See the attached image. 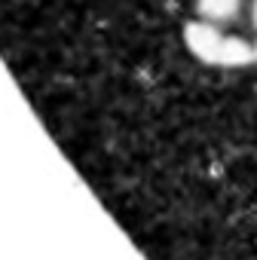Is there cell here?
Segmentation results:
<instances>
[{"label":"cell","instance_id":"6da1fadb","mask_svg":"<svg viewBox=\"0 0 257 260\" xmlns=\"http://www.w3.org/2000/svg\"><path fill=\"white\" fill-rule=\"evenodd\" d=\"M184 43L187 49L202 58L205 64H217L220 58V46H223V34L217 31L214 22H205V19H193L184 25Z\"/></svg>","mask_w":257,"mask_h":260},{"label":"cell","instance_id":"7a4b0ae2","mask_svg":"<svg viewBox=\"0 0 257 260\" xmlns=\"http://www.w3.org/2000/svg\"><path fill=\"white\" fill-rule=\"evenodd\" d=\"M242 0H196V16L214 25H227L239 16Z\"/></svg>","mask_w":257,"mask_h":260},{"label":"cell","instance_id":"3957f363","mask_svg":"<svg viewBox=\"0 0 257 260\" xmlns=\"http://www.w3.org/2000/svg\"><path fill=\"white\" fill-rule=\"evenodd\" d=\"M251 61H254V46L251 43H245L242 37H223L220 58H217L220 68H245Z\"/></svg>","mask_w":257,"mask_h":260},{"label":"cell","instance_id":"277c9868","mask_svg":"<svg viewBox=\"0 0 257 260\" xmlns=\"http://www.w3.org/2000/svg\"><path fill=\"white\" fill-rule=\"evenodd\" d=\"M251 22H254V28H257V0H251Z\"/></svg>","mask_w":257,"mask_h":260},{"label":"cell","instance_id":"5b68a950","mask_svg":"<svg viewBox=\"0 0 257 260\" xmlns=\"http://www.w3.org/2000/svg\"><path fill=\"white\" fill-rule=\"evenodd\" d=\"M254 61H257V43H254Z\"/></svg>","mask_w":257,"mask_h":260}]
</instances>
